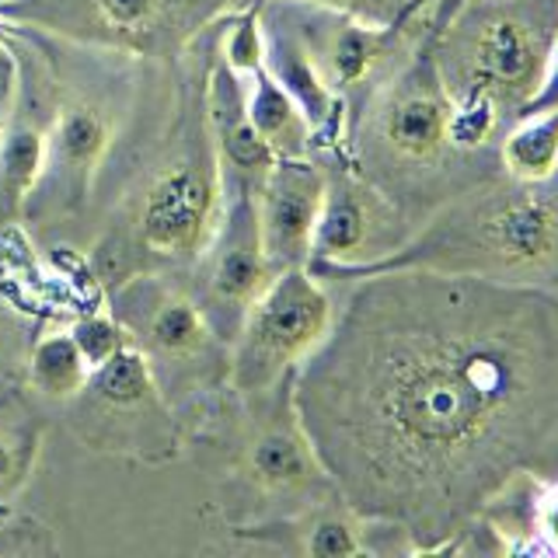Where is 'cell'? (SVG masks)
Returning <instances> with one entry per match:
<instances>
[{
    "label": "cell",
    "instance_id": "6da1fadb",
    "mask_svg": "<svg viewBox=\"0 0 558 558\" xmlns=\"http://www.w3.org/2000/svg\"><path fill=\"white\" fill-rule=\"evenodd\" d=\"M296 366V423L349 513L453 537L558 478V293L440 269L360 276Z\"/></svg>",
    "mask_w": 558,
    "mask_h": 558
},
{
    "label": "cell",
    "instance_id": "7a4b0ae2",
    "mask_svg": "<svg viewBox=\"0 0 558 558\" xmlns=\"http://www.w3.org/2000/svg\"><path fill=\"white\" fill-rule=\"evenodd\" d=\"M388 269H440L534 283L558 276V174L548 182H496L450 203L423 234L345 279Z\"/></svg>",
    "mask_w": 558,
    "mask_h": 558
},
{
    "label": "cell",
    "instance_id": "3957f363",
    "mask_svg": "<svg viewBox=\"0 0 558 558\" xmlns=\"http://www.w3.org/2000/svg\"><path fill=\"white\" fill-rule=\"evenodd\" d=\"M558 0H440L436 63L447 92H488L510 119L545 81Z\"/></svg>",
    "mask_w": 558,
    "mask_h": 558
},
{
    "label": "cell",
    "instance_id": "277c9868",
    "mask_svg": "<svg viewBox=\"0 0 558 558\" xmlns=\"http://www.w3.org/2000/svg\"><path fill=\"white\" fill-rule=\"evenodd\" d=\"M363 150L374 171H388L374 182L380 192L429 179L458 154L450 147V92L436 63V22L409 63L374 95Z\"/></svg>",
    "mask_w": 558,
    "mask_h": 558
},
{
    "label": "cell",
    "instance_id": "5b68a950",
    "mask_svg": "<svg viewBox=\"0 0 558 558\" xmlns=\"http://www.w3.org/2000/svg\"><path fill=\"white\" fill-rule=\"evenodd\" d=\"M336 322L331 296L307 266L279 269L241 318L234 384L244 395L276 388L328 336Z\"/></svg>",
    "mask_w": 558,
    "mask_h": 558
},
{
    "label": "cell",
    "instance_id": "8992f818",
    "mask_svg": "<svg viewBox=\"0 0 558 558\" xmlns=\"http://www.w3.org/2000/svg\"><path fill=\"white\" fill-rule=\"evenodd\" d=\"M401 244V214L391 196H384L366 174L345 168L325 174V203L307 262L314 276L345 279Z\"/></svg>",
    "mask_w": 558,
    "mask_h": 558
},
{
    "label": "cell",
    "instance_id": "52a82bcc",
    "mask_svg": "<svg viewBox=\"0 0 558 558\" xmlns=\"http://www.w3.org/2000/svg\"><path fill=\"white\" fill-rule=\"evenodd\" d=\"M220 157H182L157 171L144 206H140V238L161 258L196 255L217 223L220 206Z\"/></svg>",
    "mask_w": 558,
    "mask_h": 558
},
{
    "label": "cell",
    "instance_id": "ba28073f",
    "mask_svg": "<svg viewBox=\"0 0 558 558\" xmlns=\"http://www.w3.org/2000/svg\"><path fill=\"white\" fill-rule=\"evenodd\" d=\"M325 203V171L307 157H276L258 179V231L272 272L307 266Z\"/></svg>",
    "mask_w": 558,
    "mask_h": 558
},
{
    "label": "cell",
    "instance_id": "9c48e42d",
    "mask_svg": "<svg viewBox=\"0 0 558 558\" xmlns=\"http://www.w3.org/2000/svg\"><path fill=\"white\" fill-rule=\"evenodd\" d=\"M276 272L262 248L258 209L252 192H241L223 209V223L214 234V248L206 255V293L220 311H234L244 318V311L262 293Z\"/></svg>",
    "mask_w": 558,
    "mask_h": 558
},
{
    "label": "cell",
    "instance_id": "30bf717a",
    "mask_svg": "<svg viewBox=\"0 0 558 558\" xmlns=\"http://www.w3.org/2000/svg\"><path fill=\"white\" fill-rule=\"evenodd\" d=\"M112 144V116L95 101H66L60 105L49 130L46 174L66 185V196H77L95 179L105 150Z\"/></svg>",
    "mask_w": 558,
    "mask_h": 558
},
{
    "label": "cell",
    "instance_id": "8fae6325",
    "mask_svg": "<svg viewBox=\"0 0 558 558\" xmlns=\"http://www.w3.org/2000/svg\"><path fill=\"white\" fill-rule=\"evenodd\" d=\"M133 293V318L144 342L157 356L171 360H189L199 356L209 345V322L196 301H189L179 290L165 287H147V290H130Z\"/></svg>",
    "mask_w": 558,
    "mask_h": 558
},
{
    "label": "cell",
    "instance_id": "7c38bea8",
    "mask_svg": "<svg viewBox=\"0 0 558 558\" xmlns=\"http://www.w3.org/2000/svg\"><path fill=\"white\" fill-rule=\"evenodd\" d=\"M258 140L272 150V157H307L311 150V122L296 98L272 77V70L262 63L252 70V95L244 101Z\"/></svg>",
    "mask_w": 558,
    "mask_h": 558
},
{
    "label": "cell",
    "instance_id": "4fadbf2b",
    "mask_svg": "<svg viewBox=\"0 0 558 558\" xmlns=\"http://www.w3.org/2000/svg\"><path fill=\"white\" fill-rule=\"evenodd\" d=\"M248 471L252 478L269 488V493H293L307 488L325 475L318 453L307 444V436L296 423V429H269L262 433L248 450Z\"/></svg>",
    "mask_w": 558,
    "mask_h": 558
},
{
    "label": "cell",
    "instance_id": "5bb4252c",
    "mask_svg": "<svg viewBox=\"0 0 558 558\" xmlns=\"http://www.w3.org/2000/svg\"><path fill=\"white\" fill-rule=\"evenodd\" d=\"M499 165L513 182H548L558 174V112L517 116L499 140Z\"/></svg>",
    "mask_w": 558,
    "mask_h": 558
},
{
    "label": "cell",
    "instance_id": "9a60e30c",
    "mask_svg": "<svg viewBox=\"0 0 558 558\" xmlns=\"http://www.w3.org/2000/svg\"><path fill=\"white\" fill-rule=\"evenodd\" d=\"M81 22L112 43L144 49L174 25L179 0H77Z\"/></svg>",
    "mask_w": 558,
    "mask_h": 558
},
{
    "label": "cell",
    "instance_id": "2e32d148",
    "mask_svg": "<svg viewBox=\"0 0 558 558\" xmlns=\"http://www.w3.org/2000/svg\"><path fill=\"white\" fill-rule=\"evenodd\" d=\"M95 391V398L109 409H144L147 401H154V374L150 363L140 349H116V353L98 363L92 377H87V388Z\"/></svg>",
    "mask_w": 558,
    "mask_h": 558
},
{
    "label": "cell",
    "instance_id": "e0dca14e",
    "mask_svg": "<svg viewBox=\"0 0 558 558\" xmlns=\"http://www.w3.org/2000/svg\"><path fill=\"white\" fill-rule=\"evenodd\" d=\"M46 154L49 136L32 122H14L8 133H0V189L11 206L25 203L28 192L43 182Z\"/></svg>",
    "mask_w": 558,
    "mask_h": 558
},
{
    "label": "cell",
    "instance_id": "ac0fdd59",
    "mask_svg": "<svg viewBox=\"0 0 558 558\" xmlns=\"http://www.w3.org/2000/svg\"><path fill=\"white\" fill-rule=\"evenodd\" d=\"M87 377H92V366H87L74 331L70 336H46L35 345L28 363V380L35 391L49 398H74L87 388Z\"/></svg>",
    "mask_w": 558,
    "mask_h": 558
},
{
    "label": "cell",
    "instance_id": "d6986e66",
    "mask_svg": "<svg viewBox=\"0 0 558 558\" xmlns=\"http://www.w3.org/2000/svg\"><path fill=\"white\" fill-rule=\"evenodd\" d=\"M304 551L314 558H345L366 551L360 537V517L353 513H322L304 537Z\"/></svg>",
    "mask_w": 558,
    "mask_h": 558
},
{
    "label": "cell",
    "instance_id": "ffe728a7",
    "mask_svg": "<svg viewBox=\"0 0 558 558\" xmlns=\"http://www.w3.org/2000/svg\"><path fill=\"white\" fill-rule=\"evenodd\" d=\"M325 8H339L345 14H356L363 22H377V25H391V22H405L412 17L426 0H318Z\"/></svg>",
    "mask_w": 558,
    "mask_h": 558
},
{
    "label": "cell",
    "instance_id": "44dd1931",
    "mask_svg": "<svg viewBox=\"0 0 558 558\" xmlns=\"http://www.w3.org/2000/svg\"><path fill=\"white\" fill-rule=\"evenodd\" d=\"M74 339L81 345V353L87 360V366H95L109 360L116 349H122V336H119V328L112 322H105V318H87L74 328Z\"/></svg>",
    "mask_w": 558,
    "mask_h": 558
},
{
    "label": "cell",
    "instance_id": "7402d4cb",
    "mask_svg": "<svg viewBox=\"0 0 558 558\" xmlns=\"http://www.w3.org/2000/svg\"><path fill=\"white\" fill-rule=\"evenodd\" d=\"M531 531L545 548L558 551V478L541 482L537 496L531 502Z\"/></svg>",
    "mask_w": 558,
    "mask_h": 558
},
{
    "label": "cell",
    "instance_id": "603a6c76",
    "mask_svg": "<svg viewBox=\"0 0 558 558\" xmlns=\"http://www.w3.org/2000/svg\"><path fill=\"white\" fill-rule=\"evenodd\" d=\"M531 112H558V32H555V43H551L545 81H541L537 95L520 109V116H531Z\"/></svg>",
    "mask_w": 558,
    "mask_h": 558
},
{
    "label": "cell",
    "instance_id": "cb8c5ba5",
    "mask_svg": "<svg viewBox=\"0 0 558 558\" xmlns=\"http://www.w3.org/2000/svg\"><path fill=\"white\" fill-rule=\"evenodd\" d=\"M4 517H8V513H4V510H0V520H4Z\"/></svg>",
    "mask_w": 558,
    "mask_h": 558
}]
</instances>
